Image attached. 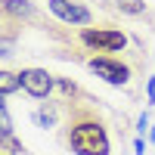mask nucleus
<instances>
[{"label": "nucleus", "instance_id": "f257e3e1", "mask_svg": "<svg viewBox=\"0 0 155 155\" xmlns=\"http://www.w3.org/2000/svg\"><path fill=\"white\" fill-rule=\"evenodd\" d=\"M68 143L78 155H109V137L96 121H81L71 127Z\"/></svg>", "mask_w": 155, "mask_h": 155}, {"label": "nucleus", "instance_id": "f03ea898", "mask_svg": "<svg viewBox=\"0 0 155 155\" xmlns=\"http://www.w3.org/2000/svg\"><path fill=\"white\" fill-rule=\"evenodd\" d=\"M81 41L87 47H96V50H106V53H115L127 44V37L121 31H109V28H84L81 31Z\"/></svg>", "mask_w": 155, "mask_h": 155}, {"label": "nucleus", "instance_id": "7ed1b4c3", "mask_svg": "<svg viewBox=\"0 0 155 155\" xmlns=\"http://www.w3.org/2000/svg\"><path fill=\"white\" fill-rule=\"evenodd\" d=\"M90 71H93L96 78H102V81H109V84H124L127 78H130L127 65H121V62H115V59H109V56L90 59Z\"/></svg>", "mask_w": 155, "mask_h": 155}, {"label": "nucleus", "instance_id": "20e7f679", "mask_svg": "<svg viewBox=\"0 0 155 155\" xmlns=\"http://www.w3.org/2000/svg\"><path fill=\"white\" fill-rule=\"evenodd\" d=\"M22 87L28 90L34 99H44L50 90H53V74L44 68H25L22 71Z\"/></svg>", "mask_w": 155, "mask_h": 155}, {"label": "nucleus", "instance_id": "39448f33", "mask_svg": "<svg viewBox=\"0 0 155 155\" xmlns=\"http://www.w3.org/2000/svg\"><path fill=\"white\" fill-rule=\"evenodd\" d=\"M50 9L56 12L62 22H71V25H90V9L81 3H71V0H47Z\"/></svg>", "mask_w": 155, "mask_h": 155}, {"label": "nucleus", "instance_id": "423d86ee", "mask_svg": "<svg viewBox=\"0 0 155 155\" xmlns=\"http://www.w3.org/2000/svg\"><path fill=\"white\" fill-rule=\"evenodd\" d=\"M16 87H22V74H12V71L0 74V93H3V96H9Z\"/></svg>", "mask_w": 155, "mask_h": 155}, {"label": "nucleus", "instance_id": "0eeeda50", "mask_svg": "<svg viewBox=\"0 0 155 155\" xmlns=\"http://www.w3.org/2000/svg\"><path fill=\"white\" fill-rule=\"evenodd\" d=\"M115 3H118L121 12H130V16H143V12H146L143 0H115Z\"/></svg>", "mask_w": 155, "mask_h": 155}, {"label": "nucleus", "instance_id": "6e6552de", "mask_svg": "<svg viewBox=\"0 0 155 155\" xmlns=\"http://www.w3.org/2000/svg\"><path fill=\"white\" fill-rule=\"evenodd\" d=\"M3 9L6 12H19V16H31V12H34L25 0H3Z\"/></svg>", "mask_w": 155, "mask_h": 155}, {"label": "nucleus", "instance_id": "1a4fd4ad", "mask_svg": "<svg viewBox=\"0 0 155 155\" xmlns=\"http://www.w3.org/2000/svg\"><path fill=\"white\" fill-rule=\"evenodd\" d=\"M0 134H3V140H6V137H12V121H9L6 106H0Z\"/></svg>", "mask_w": 155, "mask_h": 155}, {"label": "nucleus", "instance_id": "9d476101", "mask_svg": "<svg viewBox=\"0 0 155 155\" xmlns=\"http://www.w3.org/2000/svg\"><path fill=\"white\" fill-rule=\"evenodd\" d=\"M3 149H9V152H19V155L25 152V149H22V143H16L12 137H6V140H3Z\"/></svg>", "mask_w": 155, "mask_h": 155}, {"label": "nucleus", "instance_id": "9b49d317", "mask_svg": "<svg viewBox=\"0 0 155 155\" xmlns=\"http://www.w3.org/2000/svg\"><path fill=\"white\" fill-rule=\"evenodd\" d=\"M34 121H37V124H44V127H50V124H53V115H47V112H37V115H34Z\"/></svg>", "mask_w": 155, "mask_h": 155}, {"label": "nucleus", "instance_id": "f8f14e48", "mask_svg": "<svg viewBox=\"0 0 155 155\" xmlns=\"http://www.w3.org/2000/svg\"><path fill=\"white\" fill-rule=\"evenodd\" d=\"M146 127H149V118H146V115H140V134H146Z\"/></svg>", "mask_w": 155, "mask_h": 155}]
</instances>
